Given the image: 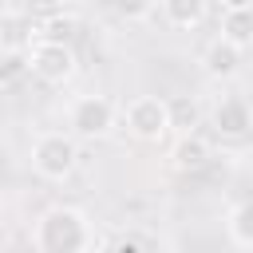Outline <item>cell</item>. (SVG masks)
Instances as JSON below:
<instances>
[{
	"label": "cell",
	"mask_w": 253,
	"mask_h": 253,
	"mask_svg": "<svg viewBox=\"0 0 253 253\" xmlns=\"http://www.w3.org/2000/svg\"><path fill=\"white\" fill-rule=\"evenodd\" d=\"M32 249L36 253H91L95 225L75 206H47L32 221Z\"/></svg>",
	"instance_id": "6da1fadb"
},
{
	"label": "cell",
	"mask_w": 253,
	"mask_h": 253,
	"mask_svg": "<svg viewBox=\"0 0 253 253\" xmlns=\"http://www.w3.org/2000/svg\"><path fill=\"white\" fill-rule=\"evenodd\" d=\"M28 162L43 182H67L79 162V138L67 130H43V134H36Z\"/></svg>",
	"instance_id": "7a4b0ae2"
},
{
	"label": "cell",
	"mask_w": 253,
	"mask_h": 253,
	"mask_svg": "<svg viewBox=\"0 0 253 253\" xmlns=\"http://www.w3.org/2000/svg\"><path fill=\"white\" fill-rule=\"evenodd\" d=\"M24 67H28L40 83L59 87V83H67V79L75 75L79 59H75V47H71L67 40H36V43L24 51Z\"/></svg>",
	"instance_id": "3957f363"
},
{
	"label": "cell",
	"mask_w": 253,
	"mask_h": 253,
	"mask_svg": "<svg viewBox=\"0 0 253 253\" xmlns=\"http://www.w3.org/2000/svg\"><path fill=\"white\" fill-rule=\"evenodd\" d=\"M123 119H126V130L138 142H162L174 126V107L162 95H134L123 107Z\"/></svg>",
	"instance_id": "277c9868"
},
{
	"label": "cell",
	"mask_w": 253,
	"mask_h": 253,
	"mask_svg": "<svg viewBox=\"0 0 253 253\" xmlns=\"http://www.w3.org/2000/svg\"><path fill=\"white\" fill-rule=\"evenodd\" d=\"M111 126H115V103L107 95H75L67 103V134L95 142V138H107Z\"/></svg>",
	"instance_id": "5b68a950"
},
{
	"label": "cell",
	"mask_w": 253,
	"mask_h": 253,
	"mask_svg": "<svg viewBox=\"0 0 253 253\" xmlns=\"http://www.w3.org/2000/svg\"><path fill=\"white\" fill-rule=\"evenodd\" d=\"M210 123L221 138H245L253 130V107L241 95H221L210 111Z\"/></svg>",
	"instance_id": "8992f818"
},
{
	"label": "cell",
	"mask_w": 253,
	"mask_h": 253,
	"mask_svg": "<svg viewBox=\"0 0 253 253\" xmlns=\"http://www.w3.org/2000/svg\"><path fill=\"white\" fill-rule=\"evenodd\" d=\"M217 36L229 40L233 47L249 51L253 47V4H241V0L221 4L217 8Z\"/></svg>",
	"instance_id": "52a82bcc"
},
{
	"label": "cell",
	"mask_w": 253,
	"mask_h": 253,
	"mask_svg": "<svg viewBox=\"0 0 253 253\" xmlns=\"http://www.w3.org/2000/svg\"><path fill=\"white\" fill-rule=\"evenodd\" d=\"M241 47H233L229 40H221V36H213L210 43H206V51H202V67H206V75L210 79H233L237 71H241Z\"/></svg>",
	"instance_id": "ba28073f"
},
{
	"label": "cell",
	"mask_w": 253,
	"mask_h": 253,
	"mask_svg": "<svg viewBox=\"0 0 253 253\" xmlns=\"http://www.w3.org/2000/svg\"><path fill=\"white\" fill-rule=\"evenodd\" d=\"M158 16H162L174 32H194V28L206 24L210 8H206L202 0H166V4H158Z\"/></svg>",
	"instance_id": "9c48e42d"
},
{
	"label": "cell",
	"mask_w": 253,
	"mask_h": 253,
	"mask_svg": "<svg viewBox=\"0 0 253 253\" xmlns=\"http://www.w3.org/2000/svg\"><path fill=\"white\" fill-rule=\"evenodd\" d=\"M206 162H210V142H206L202 134H182V138L174 142V150H170V166L182 170V174H194V170H202Z\"/></svg>",
	"instance_id": "30bf717a"
},
{
	"label": "cell",
	"mask_w": 253,
	"mask_h": 253,
	"mask_svg": "<svg viewBox=\"0 0 253 253\" xmlns=\"http://www.w3.org/2000/svg\"><path fill=\"white\" fill-rule=\"evenodd\" d=\"M225 233L237 249H253V194L233 202V210L225 213Z\"/></svg>",
	"instance_id": "8fae6325"
},
{
	"label": "cell",
	"mask_w": 253,
	"mask_h": 253,
	"mask_svg": "<svg viewBox=\"0 0 253 253\" xmlns=\"http://www.w3.org/2000/svg\"><path fill=\"white\" fill-rule=\"evenodd\" d=\"M115 12H119L123 20H146V16H154L158 8H154V4H115Z\"/></svg>",
	"instance_id": "7c38bea8"
}]
</instances>
